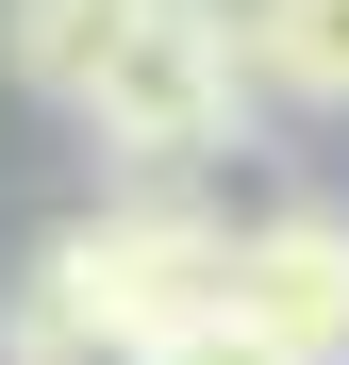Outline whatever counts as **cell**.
Segmentation results:
<instances>
[{
  "label": "cell",
  "mask_w": 349,
  "mask_h": 365,
  "mask_svg": "<svg viewBox=\"0 0 349 365\" xmlns=\"http://www.w3.org/2000/svg\"><path fill=\"white\" fill-rule=\"evenodd\" d=\"M84 133H100L116 166H150V182L200 166V150H233V133H250V50H233V0H150V17L116 34Z\"/></svg>",
  "instance_id": "cell-1"
},
{
  "label": "cell",
  "mask_w": 349,
  "mask_h": 365,
  "mask_svg": "<svg viewBox=\"0 0 349 365\" xmlns=\"http://www.w3.org/2000/svg\"><path fill=\"white\" fill-rule=\"evenodd\" d=\"M216 250H233V232L183 216V200H100V216H67V232L34 250V299H67V316L166 349V332L216 316Z\"/></svg>",
  "instance_id": "cell-2"
},
{
  "label": "cell",
  "mask_w": 349,
  "mask_h": 365,
  "mask_svg": "<svg viewBox=\"0 0 349 365\" xmlns=\"http://www.w3.org/2000/svg\"><path fill=\"white\" fill-rule=\"evenodd\" d=\"M216 316L283 365H349V216H250L216 250Z\"/></svg>",
  "instance_id": "cell-3"
},
{
  "label": "cell",
  "mask_w": 349,
  "mask_h": 365,
  "mask_svg": "<svg viewBox=\"0 0 349 365\" xmlns=\"http://www.w3.org/2000/svg\"><path fill=\"white\" fill-rule=\"evenodd\" d=\"M233 50H250V100L349 116V0H233Z\"/></svg>",
  "instance_id": "cell-4"
},
{
  "label": "cell",
  "mask_w": 349,
  "mask_h": 365,
  "mask_svg": "<svg viewBox=\"0 0 349 365\" xmlns=\"http://www.w3.org/2000/svg\"><path fill=\"white\" fill-rule=\"evenodd\" d=\"M133 17H150V0H0V67H17L34 100H67V116H84Z\"/></svg>",
  "instance_id": "cell-5"
},
{
  "label": "cell",
  "mask_w": 349,
  "mask_h": 365,
  "mask_svg": "<svg viewBox=\"0 0 349 365\" xmlns=\"http://www.w3.org/2000/svg\"><path fill=\"white\" fill-rule=\"evenodd\" d=\"M0 365H150V349H133V332H100V316H67V299H17Z\"/></svg>",
  "instance_id": "cell-6"
},
{
  "label": "cell",
  "mask_w": 349,
  "mask_h": 365,
  "mask_svg": "<svg viewBox=\"0 0 349 365\" xmlns=\"http://www.w3.org/2000/svg\"><path fill=\"white\" fill-rule=\"evenodd\" d=\"M150 365H283V349H250V332H233V316H200V332H166Z\"/></svg>",
  "instance_id": "cell-7"
}]
</instances>
